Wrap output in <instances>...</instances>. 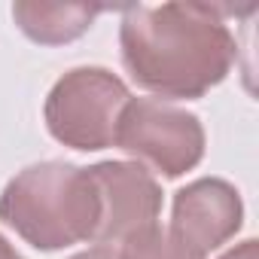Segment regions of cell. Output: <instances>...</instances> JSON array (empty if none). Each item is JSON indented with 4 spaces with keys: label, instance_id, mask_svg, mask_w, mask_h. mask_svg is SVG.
Here are the masks:
<instances>
[{
    "label": "cell",
    "instance_id": "52a82bcc",
    "mask_svg": "<svg viewBox=\"0 0 259 259\" xmlns=\"http://www.w3.org/2000/svg\"><path fill=\"white\" fill-rule=\"evenodd\" d=\"M107 7L98 4H37L19 0L13 4V19L19 31L40 46H64L79 40Z\"/></svg>",
    "mask_w": 259,
    "mask_h": 259
},
{
    "label": "cell",
    "instance_id": "ba28073f",
    "mask_svg": "<svg viewBox=\"0 0 259 259\" xmlns=\"http://www.w3.org/2000/svg\"><path fill=\"white\" fill-rule=\"evenodd\" d=\"M116 259H195V256H189L165 229L150 226L132 235L128 241H122L116 250Z\"/></svg>",
    "mask_w": 259,
    "mask_h": 259
},
{
    "label": "cell",
    "instance_id": "7a4b0ae2",
    "mask_svg": "<svg viewBox=\"0 0 259 259\" xmlns=\"http://www.w3.org/2000/svg\"><path fill=\"white\" fill-rule=\"evenodd\" d=\"M0 220L37 250L95 244L101 201L89 168L70 162L28 165L0 192Z\"/></svg>",
    "mask_w": 259,
    "mask_h": 259
},
{
    "label": "cell",
    "instance_id": "3957f363",
    "mask_svg": "<svg viewBox=\"0 0 259 259\" xmlns=\"http://www.w3.org/2000/svg\"><path fill=\"white\" fill-rule=\"evenodd\" d=\"M132 101L128 85L107 67H73L46 95L43 119L49 135L79 153L116 144L122 107Z\"/></svg>",
    "mask_w": 259,
    "mask_h": 259
},
{
    "label": "cell",
    "instance_id": "5b68a950",
    "mask_svg": "<svg viewBox=\"0 0 259 259\" xmlns=\"http://www.w3.org/2000/svg\"><path fill=\"white\" fill-rule=\"evenodd\" d=\"M101 201V223L95 244L119 247L132 235L159 226L162 186L138 162H98L89 168Z\"/></svg>",
    "mask_w": 259,
    "mask_h": 259
},
{
    "label": "cell",
    "instance_id": "8fae6325",
    "mask_svg": "<svg viewBox=\"0 0 259 259\" xmlns=\"http://www.w3.org/2000/svg\"><path fill=\"white\" fill-rule=\"evenodd\" d=\"M0 259H25V256H22V253H19V250L4 238V235H0Z\"/></svg>",
    "mask_w": 259,
    "mask_h": 259
},
{
    "label": "cell",
    "instance_id": "30bf717a",
    "mask_svg": "<svg viewBox=\"0 0 259 259\" xmlns=\"http://www.w3.org/2000/svg\"><path fill=\"white\" fill-rule=\"evenodd\" d=\"M70 259H116V247H104V244H95L82 253H73Z\"/></svg>",
    "mask_w": 259,
    "mask_h": 259
},
{
    "label": "cell",
    "instance_id": "9c48e42d",
    "mask_svg": "<svg viewBox=\"0 0 259 259\" xmlns=\"http://www.w3.org/2000/svg\"><path fill=\"white\" fill-rule=\"evenodd\" d=\"M220 259H259V241L256 238H247V241L235 244L232 250H226Z\"/></svg>",
    "mask_w": 259,
    "mask_h": 259
},
{
    "label": "cell",
    "instance_id": "6da1fadb",
    "mask_svg": "<svg viewBox=\"0 0 259 259\" xmlns=\"http://www.w3.org/2000/svg\"><path fill=\"white\" fill-rule=\"evenodd\" d=\"M223 16L226 10L207 4L125 7L119 25L125 70L159 98H204L238 58V40Z\"/></svg>",
    "mask_w": 259,
    "mask_h": 259
},
{
    "label": "cell",
    "instance_id": "8992f818",
    "mask_svg": "<svg viewBox=\"0 0 259 259\" xmlns=\"http://www.w3.org/2000/svg\"><path fill=\"white\" fill-rule=\"evenodd\" d=\"M244 226V201L229 180L201 177L174 192L171 238L195 259L229 244Z\"/></svg>",
    "mask_w": 259,
    "mask_h": 259
},
{
    "label": "cell",
    "instance_id": "277c9868",
    "mask_svg": "<svg viewBox=\"0 0 259 259\" xmlns=\"http://www.w3.org/2000/svg\"><path fill=\"white\" fill-rule=\"evenodd\" d=\"M113 147L128 153L138 165L177 180L204 159V125L177 104L132 98L122 107Z\"/></svg>",
    "mask_w": 259,
    "mask_h": 259
}]
</instances>
